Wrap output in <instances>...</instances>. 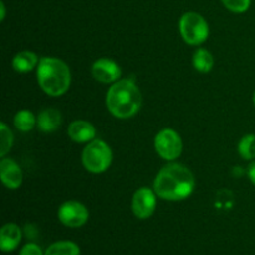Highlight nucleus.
Instances as JSON below:
<instances>
[{
    "mask_svg": "<svg viewBox=\"0 0 255 255\" xmlns=\"http://www.w3.org/2000/svg\"><path fill=\"white\" fill-rule=\"evenodd\" d=\"M21 229L15 223H6L0 231V248L2 252H12L21 242Z\"/></svg>",
    "mask_w": 255,
    "mask_h": 255,
    "instance_id": "12",
    "label": "nucleus"
},
{
    "mask_svg": "<svg viewBox=\"0 0 255 255\" xmlns=\"http://www.w3.org/2000/svg\"><path fill=\"white\" fill-rule=\"evenodd\" d=\"M39 61V57H37L35 52L24 50V51L17 52L14 56V59H12V67H14L16 72L26 74V72L31 71L35 67H37Z\"/></svg>",
    "mask_w": 255,
    "mask_h": 255,
    "instance_id": "14",
    "label": "nucleus"
},
{
    "mask_svg": "<svg viewBox=\"0 0 255 255\" xmlns=\"http://www.w3.org/2000/svg\"><path fill=\"white\" fill-rule=\"evenodd\" d=\"M19 255H45L42 253L41 248L35 243H27L20 251Z\"/></svg>",
    "mask_w": 255,
    "mask_h": 255,
    "instance_id": "21",
    "label": "nucleus"
},
{
    "mask_svg": "<svg viewBox=\"0 0 255 255\" xmlns=\"http://www.w3.org/2000/svg\"><path fill=\"white\" fill-rule=\"evenodd\" d=\"M179 32L184 41L192 46H198L207 41L209 26L203 16L198 12L188 11L179 19Z\"/></svg>",
    "mask_w": 255,
    "mask_h": 255,
    "instance_id": "5",
    "label": "nucleus"
},
{
    "mask_svg": "<svg viewBox=\"0 0 255 255\" xmlns=\"http://www.w3.org/2000/svg\"><path fill=\"white\" fill-rule=\"evenodd\" d=\"M37 82L45 94L59 97L66 94L71 85V72L62 60L56 57H42L36 67Z\"/></svg>",
    "mask_w": 255,
    "mask_h": 255,
    "instance_id": "3",
    "label": "nucleus"
},
{
    "mask_svg": "<svg viewBox=\"0 0 255 255\" xmlns=\"http://www.w3.org/2000/svg\"><path fill=\"white\" fill-rule=\"evenodd\" d=\"M14 125L19 131L29 132L37 125V117L29 110H21L14 117Z\"/></svg>",
    "mask_w": 255,
    "mask_h": 255,
    "instance_id": "17",
    "label": "nucleus"
},
{
    "mask_svg": "<svg viewBox=\"0 0 255 255\" xmlns=\"http://www.w3.org/2000/svg\"><path fill=\"white\" fill-rule=\"evenodd\" d=\"M248 177L249 179H251L252 183L255 186V159L253 162H252L251 164H249L248 167Z\"/></svg>",
    "mask_w": 255,
    "mask_h": 255,
    "instance_id": "22",
    "label": "nucleus"
},
{
    "mask_svg": "<svg viewBox=\"0 0 255 255\" xmlns=\"http://www.w3.org/2000/svg\"><path fill=\"white\" fill-rule=\"evenodd\" d=\"M253 102H254V105H255V91H254V95H253Z\"/></svg>",
    "mask_w": 255,
    "mask_h": 255,
    "instance_id": "24",
    "label": "nucleus"
},
{
    "mask_svg": "<svg viewBox=\"0 0 255 255\" xmlns=\"http://www.w3.org/2000/svg\"><path fill=\"white\" fill-rule=\"evenodd\" d=\"M154 148L159 157L166 161H174L181 156L183 143L181 136L174 129L164 128L157 133L154 138Z\"/></svg>",
    "mask_w": 255,
    "mask_h": 255,
    "instance_id": "6",
    "label": "nucleus"
},
{
    "mask_svg": "<svg viewBox=\"0 0 255 255\" xmlns=\"http://www.w3.org/2000/svg\"><path fill=\"white\" fill-rule=\"evenodd\" d=\"M67 134L74 142L86 143V142L94 141L95 136H96V128L90 122L84 121V120H76L67 127Z\"/></svg>",
    "mask_w": 255,
    "mask_h": 255,
    "instance_id": "11",
    "label": "nucleus"
},
{
    "mask_svg": "<svg viewBox=\"0 0 255 255\" xmlns=\"http://www.w3.org/2000/svg\"><path fill=\"white\" fill-rule=\"evenodd\" d=\"M12 142H14V134L11 129L1 122L0 124V157L4 158L7 154V152L11 149Z\"/></svg>",
    "mask_w": 255,
    "mask_h": 255,
    "instance_id": "19",
    "label": "nucleus"
},
{
    "mask_svg": "<svg viewBox=\"0 0 255 255\" xmlns=\"http://www.w3.org/2000/svg\"><path fill=\"white\" fill-rule=\"evenodd\" d=\"M62 122L61 112L52 107L42 110L37 116V128L45 133L56 131Z\"/></svg>",
    "mask_w": 255,
    "mask_h": 255,
    "instance_id": "13",
    "label": "nucleus"
},
{
    "mask_svg": "<svg viewBox=\"0 0 255 255\" xmlns=\"http://www.w3.org/2000/svg\"><path fill=\"white\" fill-rule=\"evenodd\" d=\"M238 152L246 161L255 159V134L249 133L242 137L238 143Z\"/></svg>",
    "mask_w": 255,
    "mask_h": 255,
    "instance_id": "18",
    "label": "nucleus"
},
{
    "mask_svg": "<svg viewBox=\"0 0 255 255\" xmlns=\"http://www.w3.org/2000/svg\"><path fill=\"white\" fill-rule=\"evenodd\" d=\"M5 14H6V10H5V4L4 1H0V20L4 21Z\"/></svg>",
    "mask_w": 255,
    "mask_h": 255,
    "instance_id": "23",
    "label": "nucleus"
},
{
    "mask_svg": "<svg viewBox=\"0 0 255 255\" xmlns=\"http://www.w3.org/2000/svg\"><path fill=\"white\" fill-rule=\"evenodd\" d=\"M57 217L64 226L70 228H80L89 221V211L80 202L67 201L60 206Z\"/></svg>",
    "mask_w": 255,
    "mask_h": 255,
    "instance_id": "7",
    "label": "nucleus"
},
{
    "mask_svg": "<svg viewBox=\"0 0 255 255\" xmlns=\"http://www.w3.org/2000/svg\"><path fill=\"white\" fill-rule=\"evenodd\" d=\"M45 255H80V248L76 243L70 241H60L51 244Z\"/></svg>",
    "mask_w": 255,
    "mask_h": 255,
    "instance_id": "16",
    "label": "nucleus"
},
{
    "mask_svg": "<svg viewBox=\"0 0 255 255\" xmlns=\"http://www.w3.org/2000/svg\"><path fill=\"white\" fill-rule=\"evenodd\" d=\"M112 151L109 144L102 139L89 142L82 151V164L91 173H102L111 166Z\"/></svg>",
    "mask_w": 255,
    "mask_h": 255,
    "instance_id": "4",
    "label": "nucleus"
},
{
    "mask_svg": "<svg viewBox=\"0 0 255 255\" xmlns=\"http://www.w3.org/2000/svg\"><path fill=\"white\" fill-rule=\"evenodd\" d=\"M192 62H193V67L197 71L202 72V74H207V72L213 69L214 59L208 50L199 47L194 51Z\"/></svg>",
    "mask_w": 255,
    "mask_h": 255,
    "instance_id": "15",
    "label": "nucleus"
},
{
    "mask_svg": "<svg viewBox=\"0 0 255 255\" xmlns=\"http://www.w3.org/2000/svg\"><path fill=\"white\" fill-rule=\"evenodd\" d=\"M91 74L96 81L102 84H112L120 80L121 69L114 60L101 57L92 64Z\"/></svg>",
    "mask_w": 255,
    "mask_h": 255,
    "instance_id": "9",
    "label": "nucleus"
},
{
    "mask_svg": "<svg viewBox=\"0 0 255 255\" xmlns=\"http://www.w3.org/2000/svg\"><path fill=\"white\" fill-rule=\"evenodd\" d=\"M0 177L4 186L9 189L20 188L22 183V171L19 164L10 158H2L0 162Z\"/></svg>",
    "mask_w": 255,
    "mask_h": 255,
    "instance_id": "10",
    "label": "nucleus"
},
{
    "mask_svg": "<svg viewBox=\"0 0 255 255\" xmlns=\"http://www.w3.org/2000/svg\"><path fill=\"white\" fill-rule=\"evenodd\" d=\"M222 2L229 11L243 14L251 7L252 0H222Z\"/></svg>",
    "mask_w": 255,
    "mask_h": 255,
    "instance_id": "20",
    "label": "nucleus"
},
{
    "mask_svg": "<svg viewBox=\"0 0 255 255\" xmlns=\"http://www.w3.org/2000/svg\"><path fill=\"white\" fill-rule=\"evenodd\" d=\"M141 105V91L133 79L119 80L107 91V110L117 119H131L139 111Z\"/></svg>",
    "mask_w": 255,
    "mask_h": 255,
    "instance_id": "2",
    "label": "nucleus"
},
{
    "mask_svg": "<svg viewBox=\"0 0 255 255\" xmlns=\"http://www.w3.org/2000/svg\"><path fill=\"white\" fill-rule=\"evenodd\" d=\"M157 194L152 189L143 187L134 192L132 197V211L138 219H147L153 216L157 206Z\"/></svg>",
    "mask_w": 255,
    "mask_h": 255,
    "instance_id": "8",
    "label": "nucleus"
},
{
    "mask_svg": "<svg viewBox=\"0 0 255 255\" xmlns=\"http://www.w3.org/2000/svg\"><path fill=\"white\" fill-rule=\"evenodd\" d=\"M196 179L187 167L179 163L164 166L153 182V191L164 201H183L194 191Z\"/></svg>",
    "mask_w": 255,
    "mask_h": 255,
    "instance_id": "1",
    "label": "nucleus"
}]
</instances>
